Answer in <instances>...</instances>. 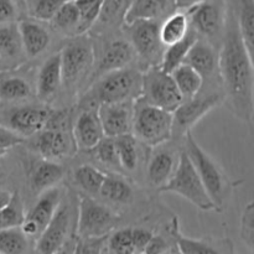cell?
<instances>
[{
	"mask_svg": "<svg viewBox=\"0 0 254 254\" xmlns=\"http://www.w3.org/2000/svg\"><path fill=\"white\" fill-rule=\"evenodd\" d=\"M218 73L230 111L240 121L251 123L254 116V66L243 44L235 10L228 11L218 52Z\"/></svg>",
	"mask_w": 254,
	"mask_h": 254,
	"instance_id": "cell-1",
	"label": "cell"
},
{
	"mask_svg": "<svg viewBox=\"0 0 254 254\" xmlns=\"http://www.w3.org/2000/svg\"><path fill=\"white\" fill-rule=\"evenodd\" d=\"M185 144L186 153L190 156L208 195L212 198L216 211L222 212L236 184L228 179L221 166L201 148L191 131L185 135Z\"/></svg>",
	"mask_w": 254,
	"mask_h": 254,
	"instance_id": "cell-2",
	"label": "cell"
},
{
	"mask_svg": "<svg viewBox=\"0 0 254 254\" xmlns=\"http://www.w3.org/2000/svg\"><path fill=\"white\" fill-rule=\"evenodd\" d=\"M143 92V73L133 68H122L99 77L87 96L89 104L119 103L136 101Z\"/></svg>",
	"mask_w": 254,
	"mask_h": 254,
	"instance_id": "cell-3",
	"label": "cell"
},
{
	"mask_svg": "<svg viewBox=\"0 0 254 254\" xmlns=\"http://www.w3.org/2000/svg\"><path fill=\"white\" fill-rule=\"evenodd\" d=\"M174 113L138 98L134 103L133 134L141 144L158 146L173 138Z\"/></svg>",
	"mask_w": 254,
	"mask_h": 254,
	"instance_id": "cell-4",
	"label": "cell"
},
{
	"mask_svg": "<svg viewBox=\"0 0 254 254\" xmlns=\"http://www.w3.org/2000/svg\"><path fill=\"white\" fill-rule=\"evenodd\" d=\"M158 191L181 196L205 212L216 211L215 203L208 195L207 190H206L205 185H203L202 180H201L200 175L186 150L181 151L179 155L178 166H176L170 180Z\"/></svg>",
	"mask_w": 254,
	"mask_h": 254,
	"instance_id": "cell-5",
	"label": "cell"
},
{
	"mask_svg": "<svg viewBox=\"0 0 254 254\" xmlns=\"http://www.w3.org/2000/svg\"><path fill=\"white\" fill-rule=\"evenodd\" d=\"M119 217L103 203L87 195L79 196L77 203L76 232L81 240L107 238L117 227Z\"/></svg>",
	"mask_w": 254,
	"mask_h": 254,
	"instance_id": "cell-6",
	"label": "cell"
},
{
	"mask_svg": "<svg viewBox=\"0 0 254 254\" xmlns=\"http://www.w3.org/2000/svg\"><path fill=\"white\" fill-rule=\"evenodd\" d=\"M62 77L66 88L78 86L94 64V47L84 35H77L62 50Z\"/></svg>",
	"mask_w": 254,
	"mask_h": 254,
	"instance_id": "cell-7",
	"label": "cell"
},
{
	"mask_svg": "<svg viewBox=\"0 0 254 254\" xmlns=\"http://www.w3.org/2000/svg\"><path fill=\"white\" fill-rule=\"evenodd\" d=\"M143 101L166 111L174 112L184 102L171 73L164 71L160 66H149L143 73Z\"/></svg>",
	"mask_w": 254,
	"mask_h": 254,
	"instance_id": "cell-8",
	"label": "cell"
},
{
	"mask_svg": "<svg viewBox=\"0 0 254 254\" xmlns=\"http://www.w3.org/2000/svg\"><path fill=\"white\" fill-rule=\"evenodd\" d=\"M186 14L201 37L207 41L223 37L228 16L225 0H203L186 10Z\"/></svg>",
	"mask_w": 254,
	"mask_h": 254,
	"instance_id": "cell-9",
	"label": "cell"
},
{
	"mask_svg": "<svg viewBox=\"0 0 254 254\" xmlns=\"http://www.w3.org/2000/svg\"><path fill=\"white\" fill-rule=\"evenodd\" d=\"M225 102V94L208 93L200 96V93L191 99L184 101L174 113L173 138L185 136L191 129L212 109Z\"/></svg>",
	"mask_w": 254,
	"mask_h": 254,
	"instance_id": "cell-10",
	"label": "cell"
},
{
	"mask_svg": "<svg viewBox=\"0 0 254 254\" xmlns=\"http://www.w3.org/2000/svg\"><path fill=\"white\" fill-rule=\"evenodd\" d=\"M130 34V42L136 55L148 64V66H159L163 59L165 46L160 39L159 21H136L127 25Z\"/></svg>",
	"mask_w": 254,
	"mask_h": 254,
	"instance_id": "cell-11",
	"label": "cell"
},
{
	"mask_svg": "<svg viewBox=\"0 0 254 254\" xmlns=\"http://www.w3.org/2000/svg\"><path fill=\"white\" fill-rule=\"evenodd\" d=\"M62 200H64V195L57 186L39 193V198L31 210L26 213L21 225V230L24 231L25 235L29 238L37 240L51 222Z\"/></svg>",
	"mask_w": 254,
	"mask_h": 254,
	"instance_id": "cell-12",
	"label": "cell"
},
{
	"mask_svg": "<svg viewBox=\"0 0 254 254\" xmlns=\"http://www.w3.org/2000/svg\"><path fill=\"white\" fill-rule=\"evenodd\" d=\"M34 146L42 158L50 160L67 158L78 150L72 130L68 131L62 126H54L51 122L37 133Z\"/></svg>",
	"mask_w": 254,
	"mask_h": 254,
	"instance_id": "cell-13",
	"label": "cell"
},
{
	"mask_svg": "<svg viewBox=\"0 0 254 254\" xmlns=\"http://www.w3.org/2000/svg\"><path fill=\"white\" fill-rule=\"evenodd\" d=\"M72 222V208L68 202L62 200L59 210L46 230L36 240L35 252L37 253H56L62 250L68 240L69 228Z\"/></svg>",
	"mask_w": 254,
	"mask_h": 254,
	"instance_id": "cell-14",
	"label": "cell"
},
{
	"mask_svg": "<svg viewBox=\"0 0 254 254\" xmlns=\"http://www.w3.org/2000/svg\"><path fill=\"white\" fill-rule=\"evenodd\" d=\"M72 133L78 150L92 151L98 145L106 134L97 104H89L79 113L72 127Z\"/></svg>",
	"mask_w": 254,
	"mask_h": 254,
	"instance_id": "cell-15",
	"label": "cell"
},
{
	"mask_svg": "<svg viewBox=\"0 0 254 254\" xmlns=\"http://www.w3.org/2000/svg\"><path fill=\"white\" fill-rule=\"evenodd\" d=\"M134 103L135 101L99 104L98 113L106 136L117 138L133 133Z\"/></svg>",
	"mask_w": 254,
	"mask_h": 254,
	"instance_id": "cell-16",
	"label": "cell"
},
{
	"mask_svg": "<svg viewBox=\"0 0 254 254\" xmlns=\"http://www.w3.org/2000/svg\"><path fill=\"white\" fill-rule=\"evenodd\" d=\"M169 232L175 240L179 253L185 254H205V253H233L235 247L228 238H191L186 237L180 232L179 220L174 217Z\"/></svg>",
	"mask_w": 254,
	"mask_h": 254,
	"instance_id": "cell-17",
	"label": "cell"
},
{
	"mask_svg": "<svg viewBox=\"0 0 254 254\" xmlns=\"http://www.w3.org/2000/svg\"><path fill=\"white\" fill-rule=\"evenodd\" d=\"M54 112L47 107H21L10 114V128L21 136H30L40 133L51 121Z\"/></svg>",
	"mask_w": 254,
	"mask_h": 254,
	"instance_id": "cell-18",
	"label": "cell"
},
{
	"mask_svg": "<svg viewBox=\"0 0 254 254\" xmlns=\"http://www.w3.org/2000/svg\"><path fill=\"white\" fill-rule=\"evenodd\" d=\"M175 0H131L126 25L136 21H160L176 11Z\"/></svg>",
	"mask_w": 254,
	"mask_h": 254,
	"instance_id": "cell-19",
	"label": "cell"
},
{
	"mask_svg": "<svg viewBox=\"0 0 254 254\" xmlns=\"http://www.w3.org/2000/svg\"><path fill=\"white\" fill-rule=\"evenodd\" d=\"M135 55L136 52L131 42L126 40H114L109 42L99 60L96 77H101L117 69L126 68L129 64H131Z\"/></svg>",
	"mask_w": 254,
	"mask_h": 254,
	"instance_id": "cell-20",
	"label": "cell"
},
{
	"mask_svg": "<svg viewBox=\"0 0 254 254\" xmlns=\"http://www.w3.org/2000/svg\"><path fill=\"white\" fill-rule=\"evenodd\" d=\"M64 84L61 54L57 52L42 64L37 74L36 92L41 101H50Z\"/></svg>",
	"mask_w": 254,
	"mask_h": 254,
	"instance_id": "cell-21",
	"label": "cell"
},
{
	"mask_svg": "<svg viewBox=\"0 0 254 254\" xmlns=\"http://www.w3.org/2000/svg\"><path fill=\"white\" fill-rule=\"evenodd\" d=\"M24 52L29 57L44 54L51 42V36L44 25L34 20H22L19 24Z\"/></svg>",
	"mask_w": 254,
	"mask_h": 254,
	"instance_id": "cell-22",
	"label": "cell"
},
{
	"mask_svg": "<svg viewBox=\"0 0 254 254\" xmlns=\"http://www.w3.org/2000/svg\"><path fill=\"white\" fill-rule=\"evenodd\" d=\"M185 64L193 67L206 81L218 71V55L207 40L198 39L189 52Z\"/></svg>",
	"mask_w": 254,
	"mask_h": 254,
	"instance_id": "cell-23",
	"label": "cell"
},
{
	"mask_svg": "<svg viewBox=\"0 0 254 254\" xmlns=\"http://www.w3.org/2000/svg\"><path fill=\"white\" fill-rule=\"evenodd\" d=\"M178 160L170 151L161 150L154 154L148 163L146 168V179L148 183L153 188H156L159 190L163 188L170 178L173 176L176 166H178Z\"/></svg>",
	"mask_w": 254,
	"mask_h": 254,
	"instance_id": "cell-24",
	"label": "cell"
},
{
	"mask_svg": "<svg viewBox=\"0 0 254 254\" xmlns=\"http://www.w3.org/2000/svg\"><path fill=\"white\" fill-rule=\"evenodd\" d=\"M64 169L59 163L50 159L40 161L32 170L30 184L35 192L41 193L45 190L55 188L64 179Z\"/></svg>",
	"mask_w": 254,
	"mask_h": 254,
	"instance_id": "cell-25",
	"label": "cell"
},
{
	"mask_svg": "<svg viewBox=\"0 0 254 254\" xmlns=\"http://www.w3.org/2000/svg\"><path fill=\"white\" fill-rule=\"evenodd\" d=\"M198 39H200V35L190 25V30H189L188 35L181 41L165 47L163 59H161V62L159 66L165 72L171 73L176 67L185 64V60L188 57L189 52H190V50L192 49V46Z\"/></svg>",
	"mask_w": 254,
	"mask_h": 254,
	"instance_id": "cell-26",
	"label": "cell"
},
{
	"mask_svg": "<svg viewBox=\"0 0 254 254\" xmlns=\"http://www.w3.org/2000/svg\"><path fill=\"white\" fill-rule=\"evenodd\" d=\"M190 30V20L183 10L173 12L160 24V39L164 46H170L181 41Z\"/></svg>",
	"mask_w": 254,
	"mask_h": 254,
	"instance_id": "cell-27",
	"label": "cell"
},
{
	"mask_svg": "<svg viewBox=\"0 0 254 254\" xmlns=\"http://www.w3.org/2000/svg\"><path fill=\"white\" fill-rule=\"evenodd\" d=\"M179 91L183 94L184 101L197 96L203 87V77L190 64H183L171 72Z\"/></svg>",
	"mask_w": 254,
	"mask_h": 254,
	"instance_id": "cell-28",
	"label": "cell"
},
{
	"mask_svg": "<svg viewBox=\"0 0 254 254\" xmlns=\"http://www.w3.org/2000/svg\"><path fill=\"white\" fill-rule=\"evenodd\" d=\"M237 7L241 36L254 66V0H238Z\"/></svg>",
	"mask_w": 254,
	"mask_h": 254,
	"instance_id": "cell-29",
	"label": "cell"
},
{
	"mask_svg": "<svg viewBox=\"0 0 254 254\" xmlns=\"http://www.w3.org/2000/svg\"><path fill=\"white\" fill-rule=\"evenodd\" d=\"M50 22H51V26L56 31L77 36L79 22H81V12H79L76 1L68 0L67 2H64L57 10V12Z\"/></svg>",
	"mask_w": 254,
	"mask_h": 254,
	"instance_id": "cell-30",
	"label": "cell"
},
{
	"mask_svg": "<svg viewBox=\"0 0 254 254\" xmlns=\"http://www.w3.org/2000/svg\"><path fill=\"white\" fill-rule=\"evenodd\" d=\"M131 0H104L96 25L107 29L126 25V16ZM94 25V26H96Z\"/></svg>",
	"mask_w": 254,
	"mask_h": 254,
	"instance_id": "cell-31",
	"label": "cell"
},
{
	"mask_svg": "<svg viewBox=\"0 0 254 254\" xmlns=\"http://www.w3.org/2000/svg\"><path fill=\"white\" fill-rule=\"evenodd\" d=\"M24 52L19 25L14 22L0 25V57L15 60Z\"/></svg>",
	"mask_w": 254,
	"mask_h": 254,
	"instance_id": "cell-32",
	"label": "cell"
},
{
	"mask_svg": "<svg viewBox=\"0 0 254 254\" xmlns=\"http://www.w3.org/2000/svg\"><path fill=\"white\" fill-rule=\"evenodd\" d=\"M99 195L106 200L114 203H128L133 197V190L129 183H127L123 178L117 175H109L107 174L106 180L102 185Z\"/></svg>",
	"mask_w": 254,
	"mask_h": 254,
	"instance_id": "cell-33",
	"label": "cell"
},
{
	"mask_svg": "<svg viewBox=\"0 0 254 254\" xmlns=\"http://www.w3.org/2000/svg\"><path fill=\"white\" fill-rule=\"evenodd\" d=\"M139 143L140 141L133 133L124 134L116 138L122 170L134 171L136 169L139 163Z\"/></svg>",
	"mask_w": 254,
	"mask_h": 254,
	"instance_id": "cell-34",
	"label": "cell"
},
{
	"mask_svg": "<svg viewBox=\"0 0 254 254\" xmlns=\"http://www.w3.org/2000/svg\"><path fill=\"white\" fill-rule=\"evenodd\" d=\"M74 183L87 193L96 195L101 191L107 174L89 164H83L74 170Z\"/></svg>",
	"mask_w": 254,
	"mask_h": 254,
	"instance_id": "cell-35",
	"label": "cell"
},
{
	"mask_svg": "<svg viewBox=\"0 0 254 254\" xmlns=\"http://www.w3.org/2000/svg\"><path fill=\"white\" fill-rule=\"evenodd\" d=\"M29 237L21 227L0 230V253L21 254L29 252Z\"/></svg>",
	"mask_w": 254,
	"mask_h": 254,
	"instance_id": "cell-36",
	"label": "cell"
},
{
	"mask_svg": "<svg viewBox=\"0 0 254 254\" xmlns=\"http://www.w3.org/2000/svg\"><path fill=\"white\" fill-rule=\"evenodd\" d=\"M31 96L30 84L21 77L0 78V98L2 101H22Z\"/></svg>",
	"mask_w": 254,
	"mask_h": 254,
	"instance_id": "cell-37",
	"label": "cell"
},
{
	"mask_svg": "<svg viewBox=\"0 0 254 254\" xmlns=\"http://www.w3.org/2000/svg\"><path fill=\"white\" fill-rule=\"evenodd\" d=\"M25 216L26 213H25L21 196L17 192H14L11 201L2 210H0V230L21 227Z\"/></svg>",
	"mask_w": 254,
	"mask_h": 254,
	"instance_id": "cell-38",
	"label": "cell"
},
{
	"mask_svg": "<svg viewBox=\"0 0 254 254\" xmlns=\"http://www.w3.org/2000/svg\"><path fill=\"white\" fill-rule=\"evenodd\" d=\"M107 252L119 254L136 253L133 228H121L113 231L107 238Z\"/></svg>",
	"mask_w": 254,
	"mask_h": 254,
	"instance_id": "cell-39",
	"label": "cell"
},
{
	"mask_svg": "<svg viewBox=\"0 0 254 254\" xmlns=\"http://www.w3.org/2000/svg\"><path fill=\"white\" fill-rule=\"evenodd\" d=\"M74 1L81 12V22L77 35H84L96 25L104 0H74Z\"/></svg>",
	"mask_w": 254,
	"mask_h": 254,
	"instance_id": "cell-40",
	"label": "cell"
},
{
	"mask_svg": "<svg viewBox=\"0 0 254 254\" xmlns=\"http://www.w3.org/2000/svg\"><path fill=\"white\" fill-rule=\"evenodd\" d=\"M68 0H25L27 12L32 19L51 21L57 10Z\"/></svg>",
	"mask_w": 254,
	"mask_h": 254,
	"instance_id": "cell-41",
	"label": "cell"
},
{
	"mask_svg": "<svg viewBox=\"0 0 254 254\" xmlns=\"http://www.w3.org/2000/svg\"><path fill=\"white\" fill-rule=\"evenodd\" d=\"M92 151L94 153L97 160L103 165L109 166L112 169H122L121 163H119L118 150H117L116 138L104 136Z\"/></svg>",
	"mask_w": 254,
	"mask_h": 254,
	"instance_id": "cell-42",
	"label": "cell"
},
{
	"mask_svg": "<svg viewBox=\"0 0 254 254\" xmlns=\"http://www.w3.org/2000/svg\"><path fill=\"white\" fill-rule=\"evenodd\" d=\"M24 143V136L17 134L11 128L0 127V158L4 156L10 149Z\"/></svg>",
	"mask_w": 254,
	"mask_h": 254,
	"instance_id": "cell-43",
	"label": "cell"
},
{
	"mask_svg": "<svg viewBox=\"0 0 254 254\" xmlns=\"http://www.w3.org/2000/svg\"><path fill=\"white\" fill-rule=\"evenodd\" d=\"M133 236L136 253H145L154 233L145 228H133Z\"/></svg>",
	"mask_w": 254,
	"mask_h": 254,
	"instance_id": "cell-44",
	"label": "cell"
},
{
	"mask_svg": "<svg viewBox=\"0 0 254 254\" xmlns=\"http://www.w3.org/2000/svg\"><path fill=\"white\" fill-rule=\"evenodd\" d=\"M17 10L14 0H0V25L14 22Z\"/></svg>",
	"mask_w": 254,
	"mask_h": 254,
	"instance_id": "cell-45",
	"label": "cell"
},
{
	"mask_svg": "<svg viewBox=\"0 0 254 254\" xmlns=\"http://www.w3.org/2000/svg\"><path fill=\"white\" fill-rule=\"evenodd\" d=\"M173 253L176 252L175 248H171L169 243H166V240L160 235H154L151 238L150 243H149L148 248H146L145 253Z\"/></svg>",
	"mask_w": 254,
	"mask_h": 254,
	"instance_id": "cell-46",
	"label": "cell"
},
{
	"mask_svg": "<svg viewBox=\"0 0 254 254\" xmlns=\"http://www.w3.org/2000/svg\"><path fill=\"white\" fill-rule=\"evenodd\" d=\"M241 222H242V230L254 232V201L246 206Z\"/></svg>",
	"mask_w": 254,
	"mask_h": 254,
	"instance_id": "cell-47",
	"label": "cell"
},
{
	"mask_svg": "<svg viewBox=\"0 0 254 254\" xmlns=\"http://www.w3.org/2000/svg\"><path fill=\"white\" fill-rule=\"evenodd\" d=\"M201 1H203V0H175V5L178 10H185L186 11Z\"/></svg>",
	"mask_w": 254,
	"mask_h": 254,
	"instance_id": "cell-48",
	"label": "cell"
},
{
	"mask_svg": "<svg viewBox=\"0 0 254 254\" xmlns=\"http://www.w3.org/2000/svg\"><path fill=\"white\" fill-rule=\"evenodd\" d=\"M12 195H14V192H10V191L6 190H0V210H2L11 201Z\"/></svg>",
	"mask_w": 254,
	"mask_h": 254,
	"instance_id": "cell-49",
	"label": "cell"
},
{
	"mask_svg": "<svg viewBox=\"0 0 254 254\" xmlns=\"http://www.w3.org/2000/svg\"><path fill=\"white\" fill-rule=\"evenodd\" d=\"M242 238L245 240V242L247 243V245H250L251 247L254 248V232H252V231L242 230Z\"/></svg>",
	"mask_w": 254,
	"mask_h": 254,
	"instance_id": "cell-50",
	"label": "cell"
},
{
	"mask_svg": "<svg viewBox=\"0 0 254 254\" xmlns=\"http://www.w3.org/2000/svg\"><path fill=\"white\" fill-rule=\"evenodd\" d=\"M2 64V59H1V57H0V64Z\"/></svg>",
	"mask_w": 254,
	"mask_h": 254,
	"instance_id": "cell-51",
	"label": "cell"
}]
</instances>
